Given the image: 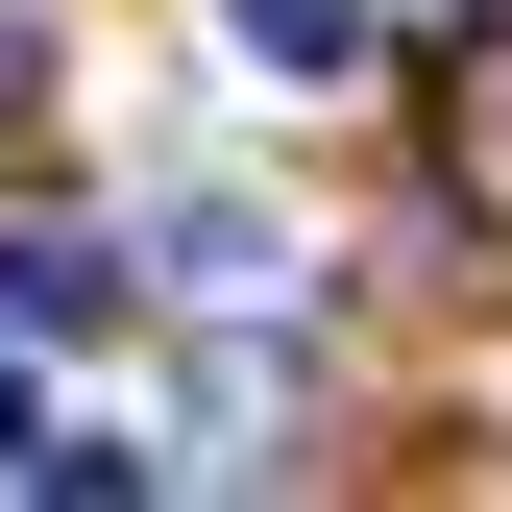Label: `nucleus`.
Listing matches in <instances>:
<instances>
[{
	"mask_svg": "<svg viewBox=\"0 0 512 512\" xmlns=\"http://www.w3.org/2000/svg\"><path fill=\"white\" fill-rule=\"evenodd\" d=\"M98 317H122V269L74 220H0V342H98Z\"/></svg>",
	"mask_w": 512,
	"mask_h": 512,
	"instance_id": "obj_1",
	"label": "nucleus"
},
{
	"mask_svg": "<svg viewBox=\"0 0 512 512\" xmlns=\"http://www.w3.org/2000/svg\"><path fill=\"white\" fill-rule=\"evenodd\" d=\"M244 74H366V0H220Z\"/></svg>",
	"mask_w": 512,
	"mask_h": 512,
	"instance_id": "obj_2",
	"label": "nucleus"
},
{
	"mask_svg": "<svg viewBox=\"0 0 512 512\" xmlns=\"http://www.w3.org/2000/svg\"><path fill=\"white\" fill-rule=\"evenodd\" d=\"M49 464V391H25V342H0V488H25Z\"/></svg>",
	"mask_w": 512,
	"mask_h": 512,
	"instance_id": "obj_3",
	"label": "nucleus"
}]
</instances>
